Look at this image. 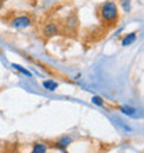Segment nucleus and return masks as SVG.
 I'll list each match as a JSON object with an SVG mask.
<instances>
[{
    "label": "nucleus",
    "instance_id": "obj_1",
    "mask_svg": "<svg viewBox=\"0 0 144 153\" xmlns=\"http://www.w3.org/2000/svg\"><path fill=\"white\" fill-rule=\"evenodd\" d=\"M97 16H98V20L104 27L112 28L119 21V6L114 0H107L98 7Z\"/></svg>",
    "mask_w": 144,
    "mask_h": 153
},
{
    "label": "nucleus",
    "instance_id": "obj_2",
    "mask_svg": "<svg viewBox=\"0 0 144 153\" xmlns=\"http://www.w3.org/2000/svg\"><path fill=\"white\" fill-rule=\"evenodd\" d=\"M32 25V18L26 14H22V16H17L11 20V27L15 29H24L28 28Z\"/></svg>",
    "mask_w": 144,
    "mask_h": 153
},
{
    "label": "nucleus",
    "instance_id": "obj_3",
    "mask_svg": "<svg viewBox=\"0 0 144 153\" xmlns=\"http://www.w3.org/2000/svg\"><path fill=\"white\" fill-rule=\"evenodd\" d=\"M61 32V28L60 25L57 24V22H54V21H50V22H47V24L43 27V31H42V33H43L44 38H54L57 36V35H60Z\"/></svg>",
    "mask_w": 144,
    "mask_h": 153
},
{
    "label": "nucleus",
    "instance_id": "obj_4",
    "mask_svg": "<svg viewBox=\"0 0 144 153\" xmlns=\"http://www.w3.org/2000/svg\"><path fill=\"white\" fill-rule=\"evenodd\" d=\"M78 25H79V20H78V17L75 14H71V16L65 20L64 22V29L65 32L68 33H75L76 32V28H78Z\"/></svg>",
    "mask_w": 144,
    "mask_h": 153
},
{
    "label": "nucleus",
    "instance_id": "obj_5",
    "mask_svg": "<svg viewBox=\"0 0 144 153\" xmlns=\"http://www.w3.org/2000/svg\"><path fill=\"white\" fill-rule=\"evenodd\" d=\"M72 142H73L72 137H69V135H64V137H61L60 139L54 143V146L58 148V149H61V150H64V149H67L69 145H72Z\"/></svg>",
    "mask_w": 144,
    "mask_h": 153
},
{
    "label": "nucleus",
    "instance_id": "obj_6",
    "mask_svg": "<svg viewBox=\"0 0 144 153\" xmlns=\"http://www.w3.org/2000/svg\"><path fill=\"white\" fill-rule=\"evenodd\" d=\"M119 110L125 114V116L134 117V118H137V117H140V116H141V114L139 113V110L134 109V107H132V106H126V105H123V106H120V107H119Z\"/></svg>",
    "mask_w": 144,
    "mask_h": 153
},
{
    "label": "nucleus",
    "instance_id": "obj_7",
    "mask_svg": "<svg viewBox=\"0 0 144 153\" xmlns=\"http://www.w3.org/2000/svg\"><path fill=\"white\" fill-rule=\"evenodd\" d=\"M48 145L44 142H35L32 145V150L31 153H47L48 152Z\"/></svg>",
    "mask_w": 144,
    "mask_h": 153
},
{
    "label": "nucleus",
    "instance_id": "obj_8",
    "mask_svg": "<svg viewBox=\"0 0 144 153\" xmlns=\"http://www.w3.org/2000/svg\"><path fill=\"white\" fill-rule=\"evenodd\" d=\"M136 39H137L136 32L128 33V35H125V36L122 38V46H130V45H133L136 42Z\"/></svg>",
    "mask_w": 144,
    "mask_h": 153
},
{
    "label": "nucleus",
    "instance_id": "obj_9",
    "mask_svg": "<svg viewBox=\"0 0 144 153\" xmlns=\"http://www.w3.org/2000/svg\"><path fill=\"white\" fill-rule=\"evenodd\" d=\"M43 88L46 89V91H50V92H54L57 88H58V82H56V81L53 79H46L43 81Z\"/></svg>",
    "mask_w": 144,
    "mask_h": 153
},
{
    "label": "nucleus",
    "instance_id": "obj_10",
    "mask_svg": "<svg viewBox=\"0 0 144 153\" xmlns=\"http://www.w3.org/2000/svg\"><path fill=\"white\" fill-rule=\"evenodd\" d=\"M12 68L17 70V71H20L21 74H24V75H25V76H28V78H32V73H31L29 70L24 68L22 65H20V64H12Z\"/></svg>",
    "mask_w": 144,
    "mask_h": 153
},
{
    "label": "nucleus",
    "instance_id": "obj_11",
    "mask_svg": "<svg viewBox=\"0 0 144 153\" xmlns=\"http://www.w3.org/2000/svg\"><path fill=\"white\" fill-rule=\"evenodd\" d=\"M120 7L125 13H130L132 6H130V0H120Z\"/></svg>",
    "mask_w": 144,
    "mask_h": 153
},
{
    "label": "nucleus",
    "instance_id": "obj_12",
    "mask_svg": "<svg viewBox=\"0 0 144 153\" xmlns=\"http://www.w3.org/2000/svg\"><path fill=\"white\" fill-rule=\"evenodd\" d=\"M92 103L97 106H104V99L101 96H93L92 97Z\"/></svg>",
    "mask_w": 144,
    "mask_h": 153
},
{
    "label": "nucleus",
    "instance_id": "obj_13",
    "mask_svg": "<svg viewBox=\"0 0 144 153\" xmlns=\"http://www.w3.org/2000/svg\"><path fill=\"white\" fill-rule=\"evenodd\" d=\"M0 8H1V4H0Z\"/></svg>",
    "mask_w": 144,
    "mask_h": 153
}]
</instances>
